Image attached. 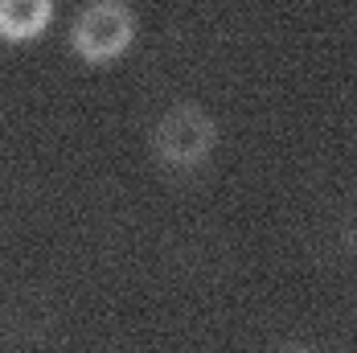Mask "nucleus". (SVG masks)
<instances>
[{
	"mask_svg": "<svg viewBox=\"0 0 357 353\" xmlns=\"http://www.w3.org/2000/svg\"><path fill=\"white\" fill-rule=\"evenodd\" d=\"M222 144L214 111L197 99H177L169 103L148 128V148L160 169L169 173H197L210 165V156Z\"/></svg>",
	"mask_w": 357,
	"mask_h": 353,
	"instance_id": "f257e3e1",
	"label": "nucleus"
},
{
	"mask_svg": "<svg viewBox=\"0 0 357 353\" xmlns=\"http://www.w3.org/2000/svg\"><path fill=\"white\" fill-rule=\"evenodd\" d=\"M136 37L140 17L128 0H86L70 21V54L82 66L103 70L132 54Z\"/></svg>",
	"mask_w": 357,
	"mask_h": 353,
	"instance_id": "f03ea898",
	"label": "nucleus"
},
{
	"mask_svg": "<svg viewBox=\"0 0 357 353\" xmlns=\"http://www.w3.org/2000/svg\"><path fill=\"white\" fill-rule=\"evenodd\" d=\"M58 0H0V41L4 45H33L54 25Z\"/></svg>",
	"mask_w": 357,
	"mask_h": 353,
	"instance_id": "7ed1b4c3",
	"label": "nucleus"
}]
</instances>
